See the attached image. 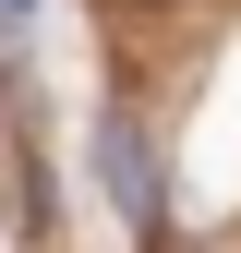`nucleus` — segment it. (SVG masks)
Instances as JSON below:
<instances>
[{
	"mask_svg": "<svg viewBox=\"0 0 241 253\" xmlns=\"http://www.w3.org/2000/svg\"><path fill=\"white\" fill-rule=\"evenodd\" d=\"M0 24H12V12H0ZM0 60H12V37H0Z\"/></svg>",
	"mask_w": 241,
	"mask_h": 253,
	"instance_id": "7ed1b4c3",
	"label": "nucleus"
},
{
	"mask_svg": "<svg viewBox=\"0 0 241 253\" xmlns=\"http://www.w3.org/2000/svg\"><path fill=\"white\" fill-rule=\"evenodd\" d=\"M97 181H109V205H120V229H145L157 241V145H145V121H97Z\"/></svg>",
	"mask_w": 241,
	"mask_h": 253,
	"instance_id": "f257e3e1",
	"label": "nucleus"
},
{
	"mask_svg": "<svg viewBox=\"0 0 241 253\" xmlns=\"http://www.w3.org/2000/svg\"><path fill=\"white\" fill-rule=\"evenodd\" d=\"M0 12H12V24H24V12H37V0H0Z\"/></svg>",
	"mask_w": 241,
	"mask_h": 253,
	"instance_id": "f03ea898",
	"label": "nucleus"
}]
</instances>
